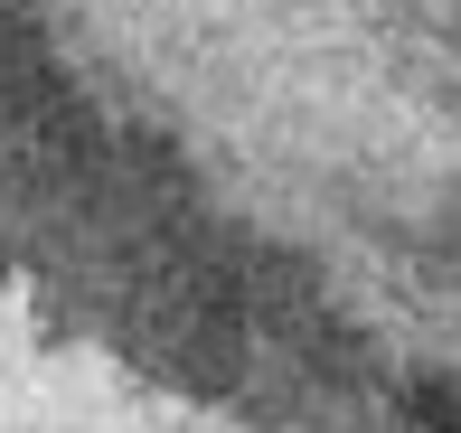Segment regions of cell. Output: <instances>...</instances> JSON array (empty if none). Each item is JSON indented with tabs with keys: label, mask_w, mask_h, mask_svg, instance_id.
<instances>
[{
	"label": "cell",
	"mask_w": 461,
	"mask_h": 433,
	"mask_svg": "<svg viewBox=\"0 0 461 433\" xmlns=\"http://www.w3.org/2000/svg\"><path fill=\"white\" fill-rule=\"evenodd\" d=\"M0 274L236 433H461V0H0Z\"/></svg>",
	"instance_id": "obj_1"
}]
</instances>
